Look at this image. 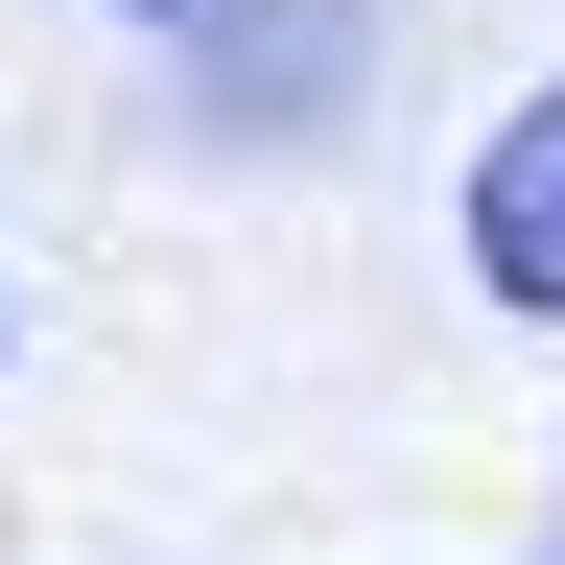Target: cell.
<instances>
[{
	"label": "cell",
	"instance_id": "1",
	"mask_svg": "<svg viewBox=\"0 0 565 565\" xmlns=\"http://www.w3.org/2000/svg\"><path fill=\"white\" fill-rule=\"evenodd\" d=\"M471 282H494L519 330H565V71L471 141Z\"/></svg>",
	"mask_w": 565,
	"mask_h": 565
},
{
	"label": "cell",
	"instance_id": "2",
	"mask_svg": "<svg viewBox=\"0 0 565 565\" xmlns=\"http://www.w3.org/2000/svg\"><path fill=\"white\" fill-rule=\"evenodd\" d=\"M118 24H212V0H118Z\"/></svg>",
	"mask_w": 565,
	"mask_h": 565
},
{
	"label": "cell",
	"instance_id": "3",
	"mask_svg": "<svg viewBox=\"0 0 565 565\" xmlns=\"http://www.w3.org/2000/svg\"><path fill=\"white\" fill-rule=\"evenodd\" d=\"M0 330H24V307H0Z\"/></svg>",
	"mask_w": 565,
	"mask_h": 565
}]
</instances>
